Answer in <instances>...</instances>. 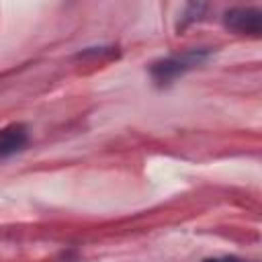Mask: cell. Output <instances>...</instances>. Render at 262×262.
I'll return each instance as SVG.
<instances>
[{
  "instance_id": "4",
  "label": "cell",
  "mask_w": 262,
  "mask_h": 262,
  "mask_svg": "<svg viewBox=\"0 0 262 262\" xmlns=\"http://www.w3.org/2000/svg\"><path fill=\"white\" fill-rule=\"evenodd\" d=\"M205 262H239V260L231 258V256H221V258H207Z\"/></svg>"
},
{
  "instance_id": "1",
  "label": "cell",
  "mask_w": 262,
  "mask_h": 262,
  "mask_svg": "<svg viewBox=\"0 0 262 262\" xmlns=\"http://www.w3.org/2000/svg\"><path fill=\"white\" fill-rule=\"evenodd\" d=\"M225 25L237 33L258 35L262 29V12L258 8H231L225 12Z\"/></svg>"
},
{
  "instance_id": "2",
  "label": "cell",
  "mask_w": 262,
  "mask_h": 262,
  "mask_svg": "<svg viewBox=\"0 0 262 262\" xmlns=\"http://www.w3.org/2000/svg\"><path fill=\"white\" fill-rule=\"evenodd\" d=\"M199 59H201L199 53H186L182 57H168V59H164L160 63H154L151 74H154L156 80L164 82V80H170V78L182 74L184 70L192 68L194 63H199Z\"/></svg>"
},
{
  "instance_id": "3",
  "label": "cell",
  "mask_w": 262,
  "mask_h": 262,
  "mask_svg": "<svg viewBox=\"0 0 262 262\" xmlns=\"http://www.w3.org/2000/svg\"><path fill=\"white\" fill-rule=\"evenodd\" d=\"M27 145V131L20 125H12L0 131V158H6Z\"/></svg>"
}]
</instances>
